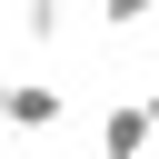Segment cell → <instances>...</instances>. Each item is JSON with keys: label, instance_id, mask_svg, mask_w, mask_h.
<instances>
[{"label": "cell", "instance_id": "6da1fadb", "mask_svg": "<svg viewBox=\"0 0 159 159\" xmlns=\"http://www.w3.org/2000/svg\"><path fill=\"white\" fill-rule=\"evenodd\" d=\"M0 119H10V129H60V119H70V89H50V80H0Z\"/></svg>", "mask_w": 159, "mask_h": 159}, {"label": "cell", "instance_id": "5b68a950", "mask_svg": "<svg viewBox=\"0 0 159 159\" xmlns=\"http://www.w3.org/2000/svg\"><path fill=\"white\" fill-rule=\"evenodd\" d=\"M139 30H149V40H159V0H149V20H139Z\"/></svg>", "mask_w": 159, "mask_h": 159}, {"label": "cell", "instance_id": "7a4b0ae2", "mask_svg": "<svg viewBox=\"0 0 159 159\" xmlns=\"http://www.w3.org/2000/svg\"><path fill=\"white\" fill-rule=\"evenodd\" d=\"M149 149H159L149 109H139V99H109V109H99V159H149Z\"/></svg>", "mask_w": 159, "mask_h": 159}, {"label": "cell", "instance_id": "8992f818", "mask_svg": "<svg viewBox=\"0 0 159 159\" xmlns=\"http://www.w3.org/2000/svg\"><path fill=\"white\" fill-rule=\"evenodd\" d=\"M139 109H149V129H159V89H149V99H139Z\"/></svg>", "mask_w": 159, "mask_h": 159}, {"label": "cell", "instance_id": "277c9868", "mask_svg": "<svg viewBox=\"0 0 159 159\" xmlns=\"http://www.w3.org/2000/svg\"><path fill=\"white\" fill-rule=\"evenodd\" d=\"M149 20V0H99V30H139Z\"/></svg>", "mask_w": 159, "mask_h": 159}, {"label": "cell", "instance_id": "3957f363", "mask_svg": "<svg viewBox=\"0 0 159 159\" xmlns=\"http://www.w3.org/2000/svg\"><path fill=\"white\" fill-rule=\"evenodd\" d=\"M20 30H30V40H60V30H70V0H30Z\"/></svg>", "mask_w": 159, "mask_h": 159}]
</instances>
